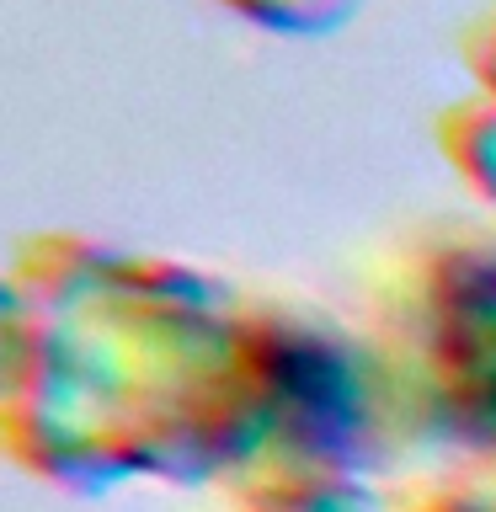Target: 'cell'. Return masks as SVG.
I'll return each instance as SVG.
<instances>
[{"mask_svg":"<svg viewBox=\"0 0 496 512\" xmlns=\"http://www.w3.org/2000/svg\"><path fill=\"white\" fill-rule=\"evenodd\" d=\"M470 91L438 118V144L475 192L496 203V11L464 38Z\"/></svg>","mask_w":496,"mask_h":512,"instance_id":"cell-2","label":"cell"},{"mask_svg":"<svg viewBox=\"0 0 496 512\" xmlns=\"http://www.w3.org/2000/svg\"><path fill=\"white\" fill-rule=\"evenodd\" d=\"M411 512H496V475L459 480V486H438V491H427Z\"/></svg>","mask_w":496,"mask_h":512,"instance_id":"cell-4","label":"cell"},{"mask_svg":"<svg viewBox=\"0 0 496 512\" xmlns=\"http://www.w3.org/2000/svg\"><path fill=\"white\" fill-rule=\"evenodd\" d=\"M219 6H230L235 16H246V22L267 27V32L315 38V32L342 27L347 16L358 11V0H219Z\"/></svg>","mask_w":496,"mask_h":512,"instance_id":"cell-3","label":"cell"},{"mask_svg":"<svg viewBox=\"0 0 496 512\" xmlns=\"http://www.w3.org/2000/svg\"><path fill=\"white\" fill-rule=\"evenodd\" d=\"M251 512H374L363 502V486L352 491H315V496H256Z\"/></svg>","mask_w":496,"mask_h":512,"instance_id":"cell-5","label":"cell"},{"mask_svg":"<svg viewBox=\"0 0 496 512\" xmlns=\"http://www.w3.org/2000/svg\"><path fill=\"white\" fill-rule=\"evenodd\" d=\"M374 363L395 438L448 443L496 475V235H438L390 272Z\"/></svg>","mask_w":496,"mask_h":512,"instance_id":"cell-1","label":"cell"}]
</instances>
